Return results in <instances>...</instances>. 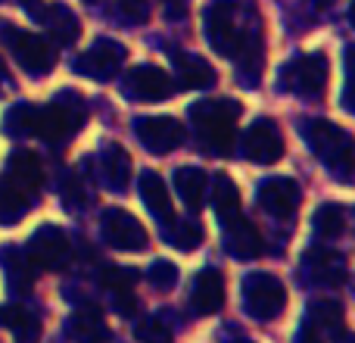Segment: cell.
Listing matches in <instances>:
<instances>
[{"label": "cell", "instance_id": "cell-5", "mask_svg": "<svg viewBox=\"0 0 355 343\" xmlns=\"http://www.w3.org/2000/svg\"><path fill=\"white\" fill-rule=\"evenodd\" d=\"M287 306V287L268 271H252L243 281V309L256 321H275Z\"/></svg>", "mask_w": 355, "mask_h": 343}, {"label": "cell", "instance_id": "cell-23", "mask_svg": "<svg viewBox=\"0 0 355 343\" xmlns=\"http://www.w3.org/2000/svg\"><path fill=\"white\" fill-rule=\"evenodd\" d=\"M0 328H6L16 343L41 340V319H37L31 309L19 306V303H3V306H0Z\"/></svg>", "mask_w": 355, "mask_h": 343}, {"label": "cell", "instance_id": "cell-13", "mask_svg": "<svg viewBox=\"0 0 355 343\" xmlns=\"http://www.w3.org/2000/svg\"><path fill=\"white\" fill-rule=\"evenodd\" d=\"M300 184L293 178H268V181L259 184L256 190V200H259V209L271 215V219H293L296 209H300Z\"/></svg>", "mask_w": 355, "mask_h": 343}, {"label": "cell", "instance_id": "cell-2", "mask_svg": "<svg viewBox=\"0 0 355 343\" xmlns=\"http://www.w3.org/2000/svg\"><path fill=\"white\" fill-rule=\"evenodd\" d=\"M300 131H302V141L309 144V150L331 172L349 175L355 169V141L349 137V131H343L334 122H324V119H312V122L302 119Z\"/></svg>", "mask_w": 355, "mask_h": 343}, {"label": "cell", "instance_id": "cell-24", "mask_svg": "<svg viewBox=\"0 0 355 343\" xmlns=\"http://www.w3.org/2000/svg\"><path fill=\"white\" fill-rule=\"evenodd\" d=\"M0 265H3L6 275V287L12 294H28L35 287V262L19 246H3L0 250Z\"/></svg>", "mask_w": 355, "mask_h": 343}, {"label": "cell", "instance_id": "cell-12", "mask_svg": "<svg viewBox=\"0 0 355 343\" xmlns=\"http://www.w3.org/2000/svg\"><path fill=\"white\" fill-rule=\"evenodd\" d=\"M243 153L256 166H275L284 156V135L275 119H256L243 135Z\"/></svg>", "mask_w": 355, "mask_h": 343}, {"label": "cell", "instance_id": "cell-16", "mask_svg": "<svg viewBox=\"0 0 355 343\" xmlns=\"http://www.w3.org/2000/svg\"><path fill=\"white\" fill-rule=\"evenodd\" d=\"M302 275L321 287H340L346 281V259L327 246H309L302 253Z\"/></svg>", "mask_w": 355, "mask_h": 343}, {"label": "cell", "instance_id": "cell-28", "mask_svg": "<svg viewBox=\"0 0 355 343\" xmlns=\"http://www.w3.org/2000/svg\"><path fill=\"white\" fill-rule=\"evenodd\" d=\"M306 325L318 334H343V306L337 300H315L306 312Z\"/></svg>", "mask_w": 355, "mask_h": 343}, {"label": "cell", "instance_id": "cell-36", "mask_svg": "<svg viewBox=\"0 0 355 343\" xmlns=\"http://www.w3.org/2000/svg\"><path fill=\"white\" fill-rule=\"evenodd\" d=\"M135 337L141 343H172V331L162 325L159 319H144L135 328Z\"/></svg>", "mask_w": 355, "mask_h": 343}, {"label": "cell", "instance_id": "cell-42", "mask_svg": "<svg viewBox=\"0 0 355 343\" xmlns=\"http://www.w3.org/2000/svg\"><path fill=\"white\" fill-rule=\"evenodd\" d=\"M6 78V72H3V62H0V81H3Z\"/></svg>", "mask_w": 355, "mask_h": 343}, {"label": "cell", "instance_id": "cell-15", "mask_svg": "<svg viewBox=\"0 0 355 343\" xmlns=\"http://www.w3.org/2000/svg\"><path fill=\"white\" fill-rule=\"evenodd\" d=\"M28 12L44 25V28L50 31V37H53L56 44L69 47V44L78 41L81 22H78V16H75L69 6H62V3H41V0H28Z\"/></svg>", "mask_w": 355, "mask_h": 343}, {"label": "cell", "instance_id": "cell-32", "mask_svg": "<svg viewBox=\"0 0 355 343\" xmlns=\"http://www.w3.org/2000/svg\"><path fill=\"white\" fill-rule=\"evenodd\" d=\"M25 212H28V194L12 187L10 181H3L0 184V221L3 225H16Z\"/></svg>", "mask_w": 355, "mask_h": 343}, {"label": "cell", "instance_id": "cell-14", "mask_svg": "<svg viewBox=\"0 0 355 343\" xmlns=\"http://www.w3.org/2000/svg\"><path fill=\"white\" fill-rule=\"evenodd\" d=\"M122 91L128 94L131 100H166L175 94V81L166 69L159 66H135L122 81Z\"/></svg>", "mask_w": 355, "mask_h": 343}, {"label": "cell", "instance_id": "cell-41", "mask_svg": "<svg viewBox=\"0 0 355 343\" xmlns=\"http://www.w3.org/2000/svg\"><path fill=\"white\" fill-rule=\"evenodd\" d=\"M349 22L355 25V0H352V6H349Z\"/></svg>", "mask_w": 355, "mask_h": 343}, {"label": "cell", "instance_id": "cell-29", "mask_svg": "<svg viewBox=\"0 0 355 343\" xmlns=\"http://www.w3.org/2000/svg\"><path fill=\"white\" fill-rule=\"evenodd\" d=\"M175 190L190 209H200L202 196H206V190H209V175L196 166H181L175 172Z\"/></svg>", "mask_w": 355, "mask_h": 343}, {"label": "cell", "instance_id": "cell-27", "mask_svg": "<svg viewBox=\"0 0 355 343\" xmlns=\"http://www.w3.org/2000/svg\"><path fill=\"white\" fill-rule=\"evenodd\" d=\"M175 72H178V85L187 87V91H202V87L215 85V69L196 53H181V50H178Z\"/></svg>", "mask_w": 355, "mask_h": 343}, {"label": "cell", "instance_id": "cell-25", "mask_svg": "<svg viewBox=\"0 0 355 343\" xmlns=\"http://www.w3.org/2000/svg\"><path fill=\"white\" fill-rule=\"evenodd\" d=\"M66 331L75 343H106L110 340V328H106L100 309H94V306H81L78 312L66 321Z\"/></svg>", "mask_w": 355, "mask_h": 343}, {"label": "cell", "instance_id": "cell-9", "mask_svg": "<svg viewBox=\"0 0 355 343\" xmlns=\"http://www.w3.org/2000/svg\"><path fill=\"white\" fill-rule=\"evenodd\" d=\"M125 56H128V50H125L119 41L100 37V41H94L91 47L75 60V72L87 75V78H94V81H112L116 72L122 69Z\"/></svg>", "mask_w": 355, "mask_h": 343}, {"label": "cell", "instance_id": "cell-35", "mask_svg": "<svg viewBox=\"0 0 355 343\" xmlns=\"http://www.w3.org/2000/svg\"><path fill=\"white\" fill-rule=\"evenodd\" d=\"M147 281L153 290L168 294V290H175V284H178V265L168 262V259H156V262L147 269Z\"/></svg>", "mask_w": 355, "mask_h": 343}, {"label": "cell", "instance_id": "cell-20", "mask_svg": "<svg viewBox=\"0 0 355 343\" xmlns=\"http://www.w3.org/2000/svg\"><path fill=\"white\" fill-rule=\"evenodd\" d=\"M6 181L12 187H19L22 194H35L44 184V166L37 160V153L31 150H12L6 160Z\"/></svg>", "mask_w": 355, "mask_h": 343}, {"label": "cell", "instance_id": "cell-7", "mask_svg": "<svg viewBox=\"0 0 355 343\" xmlns=\"http://www.w3.org/2000/svg\"><path fill=\"white\" fill-rule=\"evenodd\" d=\"M202 28H206V41L221 56L234 60L243 41V28H237V16H234V0H212L202 12Z\"/></svg>", "mask_w": 355, "mask_h": 343}, {"label": "cell", "instance_id": "cell-40", "mask_svg": "<svg viewBox=\"0 0 355 343\" xmlns=\"http://www.w3.org/2000/svg\"><path fill=\"white\" fill-rule=\"evenodd\" d=\"M343 62H346V72L355 75V44H349L346 47V53H343Z\"/></svg>", "mask_w": 355, "mask_h": 343}, {"label": "cell", "instance_id": "cell-11", "mask_svg": "<svg viewBox=\"0 0 355 343\" xmlns=\"http://www.w3.org/2000/svg\"><path fill=\"white\" fill-rule=\"evenodd\" d=\"M100 234L112 250H144L147 246V228L119 206L106 209L100 215Z\"/></svg>", "mask_w": 355, "mask_h": 343}, {"label": "cell", "instance_id": "cell-34", "mask_svg": "<svg viewBox=\"0 0 355 343\" xmlns=\"http://www.w3.org/2000/svg\"><path fill=\"white\" fill-rule=\"evenodd\" d=\"M315 231H318L321 237H340V234H343V209H340L337 203L318 206V212H315Z\"/></svg>", "mask_w": 355, "mask_h": 343}, {"label": "cell", "instance_id": "cell-8", "mask_svg": "<svg viewBox=\"0 0 355 343\" xmlns=\"http://www.w3.org/2000/svg\"><path fill=\"white\" fill-rule=\"evenodd\" d=\"M25 256L35 265L47 271H60L69 265L72 259V244H69L66 231L56 225H41L35 234L28 237V246H25Z\"/></svg>", "mask_w": 355, "mask_h": 343}, {"label": "cell", "instance_id": "cell-39", "mask_svg": "<svg viewBox=\"0 0 355 343\" xmlns=\"http://www.w3.org/2000/svg\"><path fill=\"white\" fill-rule=\"evenodd\" d=\"M300 343H321V334H318V331H312V328H309V325H302Z\"/></svg>", "mask_w": 355, "mask_h": 343}, {"label": "cell", "instance_id": "cell-3", "mask_svg": "<svg viewBox=\"0 0 355 343\" xmlns=\"http://www.w3.org/2000/svg\"><path fill=\"white\" fill-rule=\"evenodd\" d=\"M85 116H87L85 100L75 91H62V94H56L53 103L37 110L35 135L44 137L47 144H66L85 125Z\"/></svg>", "mask_w": 355, "mask_h": 343}, {"label": "cell", "instance_id": "cell-1", "mask_svg": "<svg viewBox=\"0 0 355 343\" xmlns=\"http://www.w3.org/2000/svg\"><path fill=\"white\" fill-rule=\"evenodd\" d=\"M240 103L231 97H215V100H200L190 106V125H193L196 137H200L202 150L215 156H227L237 141V119H240Z\"/></svg>", "mask_w": 355, "mask_h": 343}, {"label": "cell", "instance_id": "cell-17", "mask_svg": "<svg viewBox=\"0 0 355 343\" xmlns=\"http://www.w3.org/2000/svg\"><path fill=\"white\" fill-rule=\"evenodd\" d=\"M221 244H225V250L231 253L234 259H256L262 256L265 244H262V234L256 231V225H252L250 219H243V215H231V219H221Z\"/></svg>", "mask_w": 355, "mask_h": 343}, {"label": "cell", "instance_id": "cell-31", "mask_svg": "<svg viewBox=\"0 0 355 343\" xmlns=\"http://www.w3.org/2000/svg\"><path fill=\"white\" fill-rule=\"evenodd\" d=\"M35 122H37V106L12 103L3 116V131L10 137H28V135H35Z\"/></svg>", "mask_w": 355, "mask_h": 343}, {"label": "cell", "instance_id": "cell-10", "mask_svg": "<svg viewBox=\"0 0 355 343\" xmlns=\"http://www.w3.org/2000/svg\"><path fill=\"white\" fill-rule=\"evenodd\" d=\"M135 135L150 153L162 156V153H172V150L181 147L187 131H184V125L172 116H141L135 122Z\"/></svg>", "mask_w": 355, "mask_h": 343}, {"label": "cell", "instance_id": "cell-44", "mask_svg": "<svg viewBox=\"0 0 355 343\" xmlns=\"http://www.w3.org/2000/svg\"><path fill=\"white\" fill-rule=\"evenodd\" d=\"M234 343H252V340H234Z\"/></svg>", "mask_w": 355, "mask_h": 343}, {"label": "cell", "instance_id": "cell-6", "mask_svg": "<svg viewBox=\"0 0 355 343\" xmlns=\"http://www.w3.org/2000/svg\"><path fill=\"white\" fill-rule=\"evenodd\" d=\"M327 78H331V62L324 53H302L281 69V87L309 100L327 91Z\"/></svg>", "mask_w": 355, "mask_h": 343}, {"label": "cell", "instance_id": "cell-38", "mask_svg": "<svg viewBox=\"0 0 355 343\" xmlns=\"http://www.w3.org/2000/svg\"><path fill=\"white\" fill-rule=\"evenodd\" d=\"M343 106L349 112H355V75H349V81H346V87H343Z\"/></svg>", "mask_w": 355, "mask_h": 343}, {"label": "cell", "instance_id": "cell-22", "mask_svg": "<svg viewBox=\"0 0 355 343\" xmlns=\"http://www.w3.org/2000/svg\"><path fill=\"white\" fill-rule=\"evenodd\" d=\"M131 156L125 153V147L110 144L100 153V178H103V187H110L112 194H125L131 184Z\"/></svg>", "mask_w": 355, "mask_h": 343}, {"label": "cell", "instance_id": "cell-30", "mask_svg": "<svg viewBox=\"0 0 355 343\" xmlns=\"http://www.w3.org/2000/svg\"><path fill=\"white\" fill-rule=\"evenodd\" d=\"M212 209L218 219H231L240 212V190L227 175L212 178Z\"/></svg>", "mask_w": 355, "mask_h": 343}, {"label": "cell", "instance_id": "cell-21", "mask_svg": "<svg viewBox=\"0 0 355 343\" xmlns=\"http://www.w3.org/2000/svg\"><path fill=\"white\" fill-rule=\"evenodd\" d=\"M234 60H237V72H240V78H243V85L246 87H256L259 75H262V69H265L262 31H259V28H246L243 31V41H240L237 53H234Z\"/></svg>", "mask_w": 355, "mask_h": 343}, {"label": "cell", "instance_id": "cell-37", "mask_svg": "<svg viewBox=\"0 0 355 343\" xmlns=\"http://www.w3.org/2000/svg\"><path fill=\"white\" fill-rule=\"evenodd\" d=\"M119 6H122V12L128 19H147L150 16V3H147V0H119Z\"/></svg>", "mask_w": 355, "mask_h": 343}, {"label": "cell", "instance_id": "cell-19", "mask_svg": "<svg viewBox=\"0 0 355 343\" xmlns=\"http://www.w3.org/2000/svg\"><path fill=\"white\" fill-rule=\"evenodd\" d=\"M137 275L131 269H119V265H106L100 271V284L112 294V306L119 315H135L137 312V296H135Z\"/></svg>", "mask_w": 355, "mask_h": 343}, {"label": "cell", "instance_id": "cell-33", "mask_svg": "<svg viewBox=\"0 0 355 343\" xmlns=\"http://www.w3.org/2000/svg\"><path fill=\"white\" fill-rule=\"evenodd\" d=\"M168 225V231H166V237H168V244L178 246V250H193V246H200L202 244V228H200V221H187V219H172V221H166Z\"/></svg>", "mask_w": 355, "mask_h": 343}, {"label": "cell", "instance_id": "cell-18", "mask_svg": "<svg viewBox=\"0 0 355 343\" xmlns=\"http://www.w3.org/2000/svg\"><path fill=\"white\" fill-rule=\"evenodd\" d=\"M190 306L196 315H212L225 306V278L218 269H202L190 287Z\"/></svg>", "mask_w": 355, "mask_h": 343}, {"label": "cell", "instance_id": "cell-45", "mask_svg": "<svg viewBox=\"0 0 355 343\" xmlns=\"http://www.w3.org/2000/svg\"><path fill=\"white\" fill-rule=\"evenodd\" d=\"M349 343H355V340H349Z\"/></svg>", "mask_w": 355, "mask_h": 343}, {"label": "cell", "instance_id": "cell-43", "mask_svg": "<svg viewBox=\"0 0 355 343\" xmlns=\"http://www.w3.org/2000/svg\"><path fill=\"white\" fill-rule=\"evenodd\" d=\"M318 3H321V6H327V3H331V0H318Z\"/></svg>", "mask_w": 355, "mask_h": 343}, {"label": "cell", "instance_id": "cell-4", "mask_svg": "<svg viewBox=\"0 0 355 343\" xmlns=\"http://www.w3.org/2000/svg\"><path fill=\"white\" fill-rule=\"evenodd\" d=\"M0 41L10 47V53L16 56V62L31 75H44L56 66V53L41 35L35 31L16 28L10 22H0Z\"/></svg>", "mask_w": 355, "mask_h": 343}, {"label": "cell", "instance_id": "cell-26", "mask_svg": "<svg viewBox=\"0 0 355 343\" xmlns=\"http://www.w3.org/2000/svg\"><path fill=\"white\" fill-rule=\"evenodd\" d=\"M137 187H141V196L147 203V209L156 215L159 221H172L175 219V206H172V196H168V187L153 169L141 172L137 178Z\"/></svg>", "mask_w": 355, "mask_h": 343}]
</instances>
